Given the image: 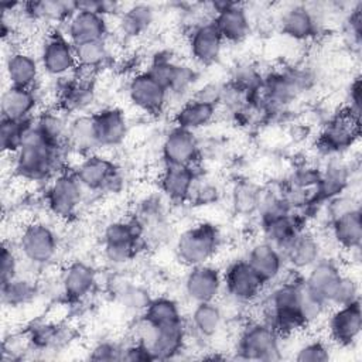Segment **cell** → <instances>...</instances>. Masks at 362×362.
<instances>
[{
  "mask_svg": "<svg viewBox=\"0 0 362 362\" xmlns=\"http://www.w3.org/2000/svg\"><path fill=\"white\" fill-rule=\"evenodd\" d=\"M65 148L51 147L38 132L34 119L24 130L23 141L18 150L10 156L14 173L27 181H49L59 173L64 163Z\"/></svg>",
  "mask_w": 362,
  "mask_h": 362,
  "instance_id": "cell-1",
  "label": "cell"
},
{
  "mask_svg": "<svg viewBox=\"0 0 362 362\" xmlns=\"http://www.w3.org/2000/svg\"><path fill=\"white\" fill-rule=\"evenodd\" d=\"M221 245V233L211 222H198L175 239V256L187 269L209 263Z\"/></svg>",
  "mask_w": 362,
  "mask_h": 362,
  "instance_id": "cell-2",
  "label": "cell"
},
{
  "mask_svg": "<svg viewBox=\"0 0 362 362\" xmlns=\"http://www.w3.org/2000/svg\"><path fill=\"white\" fill-rule=\"evenodd\" d=\"M143 242V229L136 218L115 219L102 232L103 256L113 266H123L133 260Z\"/></svg>",
  "mask_w": 362,
  "mask_h": 362,
  "instance_id": "cell-3",
  "label": "cell"
},
{
  "mask_svg": "<svg viewBox=\"0 0 362 362\" xmlns=\"http://www.w3.org/2000/svg\"><path fill=\"white\" fill-rule=\"evenodd\" d=\"M280 334L266 320H252L238 335L236 354L240 359L272 362L281 358Z\"/></svg>",
  "mask_w": 362,
  "mask_h": 362,
  "instance_id": "cell-4",
  "label": "cell"
},
{
  "mask_svg": "<svg viewBox=\"0 0 362 362\" xmlns=\"http://www.w3.org/2000/svg\"><path fill=\"white\" fill-rule=\"evenodd\" d=\"M72 171L85 191L116 192L123 187V177L113 160L99 153L82 156Z\"/></svg>",
  "mask_w": 362,
  "mask_h": 362,
  "instance_id": "cell-5",
  "label": "cell"
},
{
  "mask_svg": "<svg viewBox=\"0 0 362 362\" xmlns=\"http://www.w3.org/2000/svg\"><path fill=\"white\" fill-rule=\"evenodd\" d=\"M85 188L72 170H61L47 185L45 204L49 212L58 219H69L76 212L83 199Z\"/></svg>",
  "mask_w": 362,
  "mask_h": 362,
  "instance_id": "cell-6",
  "label": "cell"
},
{
  "mask_svg": "<svg viewBox=\"0 0 362 362\" xmlns=\"http://www.w3.org/2000/svg\"><path fill=\"white\" fill-rule=\"evenodd\" d=\"M18 253L35 267L48 266L58 253V238L51 226L44 222L27 223L18 238Z\"/></svg>",
  "mask_w": 362,
  "mask_h": 362,
  "instance_id": "cell-7",
  "label": "cell"
},
{
  "mask_svg": "<svg viewBox=\"0 0 362 362\" xmlns=\"http://www.w3.org/2000/svg\"><path fill=\"white\" fill-rule=\"evenodd\" d=\"M38 59L42 74L55 79L71 76L78 68L74 44L59 30L45 35L40 47Z\"/></svg>",
  "mask_w": 362,
  "mask_h": 362,
  "instance_id": "cell-8",
  "label": "cell"
},
{
  "mask_svg": "<svg viewBox=\"0 0 362 362\" xmlns=\"http://www.w3.org/2000/svg\"><path fill=\"white\" fill-rule=\"evenodd\" d=\"M266 284L245 259L228 264L223 270V294L243 305L256 301Z\"/></svg>",
  "mask_w": 362,
  "mask_h": 362,
  "instance_id": "cell-9",
  "label": "cell"
},
{
  "mask_svg": "<svg viewBox=\"0 0 362 362\" xmlns=\"http://www.w3.org/2000/svg\"><path fill=\"white\" fill-rule=\"evenodd\" d=\"M182 290L192 304L218 301L223 294V272L211 262L188 267Z\"/></svg>",
  "mask_w": 362,
  "mask_h": 362,
  "instance_id": "cell-10",
  "label": "cell"
},
{
  "mask_svg": "<svg viewBox=\"0 0 362 362\" xmlns=\"http://www.w3.org/2000/svg\"><path fill=\"white\" fill-rule=\"evenodd\" d=\"M361 120L348 109L341 110L324 126L320 144L328 154H339L351 148L359 137Z\"/></svg>",
  "mask_w": 362,
  "mask_h": 362,
  "instance_id": "cell-11",
  "label": "cell"
},
{
  "mask_svg": "<svg viewBox=\"0 0 362 362\" xmlns=\"http://www.w3.org/2000/svg\"><path fill=\"white\" fill-rule=\"evenodd\" d=\"M212 23L225 42H242L250 33V18L245 4L236 1L212 3Z\"/></svg>",
  "mask_w": 362,
  "mask_h": 362,
  "instance_id": "cell-12",
  "label": "cell"
},
{
  "mask_svg": "<svg viewBox=\"0 0 362 362\" xmlns=\"http://www.w3.org/2000/svg\"><path fill=\"white\" fill-rule=\"evenodd\" d=\"M223 38L211 20L198 21L188 33V48L191 58L201 66H209L218 62L223 49Z\"/></svg>",
  "mask_w": 362,
  "mask_h": 362,
  "instance_id": "cell-13",
  "label": "cell"
},
{
  "mask_svg": "<svg viewBox=\"0 0 362 362\" xmlns=\"http://www.w3.org/2000/svg\"><path fill=\"white\" fill-rule=\"evenodd\" d=\"M362 332L361 301L334 307L328 318V335L331 342L341 348L354 346Z\"/></svg>",
  "mask_w": 362,
  "mask_h": 362,
  "instance_id": "cell-14",
  "label": "cell"
},
{
  "mask_svg": "<svg viewBox=\"0 0 362 362\" xmlns=\"http://www.w3.org/2000/svg\"><path fill=\"white\" fill-rule=\"evenodd\" d=\"M130 102L144 113L160 115L170 102L168 92L146 71L132 76L127 85Z\"/></svg>",
  "mask_w": 362,
  "mask_h": 362,
  "instance_id": "cell-15",
  "label": "cell"
},
{
  "mask_svg": "<svg viewBox=\"0 0 362 362\" xmlns=\"http://www.w3.org/2000/svg\"><path fill=\"white\" fill-rule=\"evenodd\" d=\"M161 157L164 164L195 165L199 160V140L194 132L174 126L163 139Z\"/></svg>",
  "mask_w": 362,
  "mask_h": 362,
  "instance_id": "cell-16",
  "label": "cell"
},
{
  "mask_svg": "<svg viewBox=\"0 0 362 362\" xmlns=\"http://www.w3.org/2000/svg\"><path fill=\"white\" fill-rule=\"evenodd\" d=\"M4 74L8 86L37 89L42 75L38 57L24 48H14L6 57Z\"/></svg>",
  "mask_w": 362,
  "mask_h": 362,
  "instance_id": "cell-17",
  "label": "cell"
},
{
  "mask_svg": "<svg viewBox=\"0 0 362 362\" xmlns=\"http://www.w3.org/2000/svg\"><path fill=\"white\" fill-rule=\"evenodd\" d=\"M344 272L331 259H320L303 276V283L307 290L321 298L328 307L332 304Z\"/></svg>",
  "mask_w": 362,
  "mask_h": 362,
  "instance_id": "cell-18",
  "label": "cell"
},
{
  "mask_svg": "<svg viewBox=\"0 0 362 362\" xmlns=\"http://www.w3.org/2000/svg\"><path fill=\"white\" fill-rule=\"evenodd\" d=\"M64 24V34L74 45L107 38V17L100 13L78 8Z\"/></svg>",
  "mask_w": 362,
  "mask_h": 362,
  "instance_id": "cell-19",
  "label": "cell"
},
{
  "mask_svg": "<svg viewBox=\"0 0 362 362\" xmlns=\"http://www.w3.org/2000/svg\"><path fill=\"white\" fill-rule=\"evenodd\" d=\"M194 167L195 165L164 164L163 170L158 173V191L168 202L182 204L188 201L192 185L198 177Z\"/></svg>",
  "mask_w": 362,
  "mask_h": 362,
  "instance_id": "cell-20",
  "label": "cell"
},
{
  "mask_svg": "<svg viewBox=\"0 0 362 362\" xmlns=\"http://www.w3.org/2000/svg\"><path fill=\"white\" fill-rule=\"evenodd\" d=\"M245 260L266 286L276 283L287 269L281 252L263 239L250 246Z\"/></svg>",
  "mask_w": 362,
  "mask_h": 362,
  "instance_id": "cell-21",
  "label": "cell"
},
{
  "mask_svg": "<svg viewBox=\"0 0 362 362\" xmlns=\"http://www.w3.org/2000/svg\"><path fill=\"white\" fill-rule=\"evenodd\" d=\"M59 283L61 293L66 301H81L93 291L98 283V274L89 263L75 260L64 267Z\"/></svg>",
  "mask_w": 362,
  "mask_h": 362,
  "instance_id": "cell-22",
  "label": "cell"
},
{
  "mask_svg": "<svg viewBox=\"0 0 362 362\" xmlns=\"http://www.w3.org/2000/svg\"><path fill=\"white\" fill-rule=\"evenodd\" d=\"M286 266L300 273L307 272L320 259H322V245L311 232L303 229L281 252Z\"/></svg>",
  "mask_w": 362,
  "mask_h": 362,
  "instance_id": "cell-23",
  "label": "cell"
},
{
  "mask_svg": "<svg viewBox=\"0 0 362 362\" xmlns=\"http://www.w3.org/2000/svg\"><path fill=\"white\" fill-rule=\"evenodd\" d=\"M40 98L37 89L8 86L1 93V119L27 122L38 113Z\"/></svg>",
  "mask_w": 362,
  "mask_h": 362,
  "instance_id": "cell-24",
  "label": "cell"
},
{
  "mask_svg": "<svg viewBox=\"0 0 362 362\" xmlns=\"http://www.w3.org/2000/svg\"><path fill=\"white\" fill-rule=\"evenodd\" d=\"M279 24L284 35L296 41H307L317 35L321 23L308 4H293L281 13Z\"/></svg>",
  "mask_w": 362,
  "mask_h": 362,
  "instance_id": "cell-25",
  "label": "cell"
},
{
  "mask_svg": "<svg viewBox=\"0 0 362 362\" xmlns=\"http://www.w3.org/2000/svg\"><path fill=\"white\" fill-rule=\"evenodd\" d=\"M93 117L100 148L117 147L124 141L129 133V123L123 110L109 106L95 112Z\"/></svg>",
  "mask_w": 362,
  "mask_h": 362,
  "instance_id": "cell-26",
  "label": "cell"
},
{
  "mask_svg": "<svg viewBox=\"0 0 362 362\" xmlns=\"http://www.w3.org/2000/svg\"><path fill=\"white\" fill-rule=\"evenodd\" d=\"M66 147L82 156L98 153L100 144L93 113H79L69 119Z\"/></svg>",
  "mask_w": 362,
  "mask_h": 362,
  "instance_id": "cell-27",
  "label": "cell"
},
{
  "mask_svg": "<svg viewBox=\"0 0 362 362\" xmlns=\"http://www.w3.org/2000/svg\"><path fill=\"white\" fill-rule=\"evenodd\" d=\"M68 115L57 107H47L38 112L34 117V123L41 133L42 139L54 148H68V126H69Z\"/></svg>",
  "mask_w": 362,
  "mask_h": 362,
  "instance_id": "cell-28",
  "label": "cell"
},
{
  "mask_svg": "<svg viewBox=\"0 0 362 362\" xmlns=\"http://www.w3.org/2000/svg\"><path fill=\"white\" fill-rule=\"evenodd\" d=\"M188 338V325L185 321L157 327V334L153 345L150 346V354L154 361L160 359H173L180 355L187 344Z\"/></svg>",
  "mask_w": 362,
  "mask_h": 362,
  "instance_id": "cell-29",
  "label": "cell"
},
{
  "mask_svg": "<svg viewBox=\"0 0 362 362\" xmlns=\"http://www.w3.org/2000/svg\"><path fill=\"white\" fill-rule=\"evenodd\" d=\"M225 321L226 317L218 301L199 303L192 307L188 329L202 339H211L219 334Z\"/></svg>",
  "mask_w": 362,
  "mask_h": 362,
  "instance_id": "cell-30",
  "label": "cell"
},
{
  "mask_svg": "<svg viewBox=\"0 0 362 362\" xmlns=\"http://www.w3.org/2000/svg\"><path fill=\"white\" fill-rule=\"evenodd\" d=\"M260 223L263 240L269 242L280 252H283L286 246L296 238V235L304 229L300 216L294 211L266 221H260Z\"/></svg>",
  "mask_w": 362,
  "mask_h": 362,
  "instance_id": "cell-31",
  "label": "cell"
},
{
  "mask_svg": "<svg viewBox=\"0 0 362 362\" xmlns=\"http://www.w3.org/2000/svg\"><path fill=\"white\" fill-rule=\"evenodd\" d=\"M331 236L335 243L344 249H355L361 247L362 242V218L359 206L334 218L329 221Z\"/></svg>",
  "mask_w": 362,
  "mask_h": 362,
  "instance_id": "cell-32",
  "label": "cell"
},
{
  "mask_svg": "<svg viewBox=\"0 0 362 362\" xmlns=\"http://www.w3.org/2000/svg\"><path fill=\"white\" fill-rule=\"evenodd\" d=\"M216 113L218 107L201 103L189 98L178 106L173 120L174 126L195 133L197 130L211 124L215 120Z\"/></svg>",
  "mask_w": 362,
  "mask_h": 362,
  "instance_id": "cell-33",
  "label": "cell"
},
{
  "mask_svg": "<svg viewBox=\"0 0 362 362\" xmlns=\"http://www.w3.org/2000/svg\"><path fill=\"white\" fill-rule=\"evenodd\" d=\"M154 18L156 10L150 4L136 3L120 11L117 27L126 38H137L151 27Z\"/></svg>",
  "mask_w": 362,
  "mask_h": 362,
  "instance_id": "cell-34",
  "label": "cell"
},
{
  "mask_svg": "<svg viewBox=\"0 0 362 362\" xmlns=\"http://www.w3.org/2000/svg\"><path fill=\"white\" fill-rule=\"evenodd\" d=\"M78 69L96 74L110 59L112 52L107 44V38L82 42L74 45Z\"/></svg>",
  "mask_w": 362,
  "mask_h": 362,
  "instance_id": "cell-35",
  "label": "cell"
},
{
  "mask_svg": "<svg viewBox=\"0 0 362 362\" xmlns=\"http://www.w3.org/2000/svg\"><path fill=\"white\" fill-rule=\"evenodd\" d=\"M143 315L157 327L171 325L184 321L180 304L167 296L153 297Z\"/></svg>",
  "mask_w": 362,
  "mask_h": 362,
  "instance_id": "cell-36",
  "label": "cell"
},
{
  "mask_svg": "<svg viewBox=\"0 0 362 362\" xmlns=\"http://www.w3.org/2000/svg\"><path fill=\"white\" fill-rule=\"evenodd\" d=\"M262 197V188L249 180L235 184L230 194V205L238 215L247 216L257 214Z\"/></svg>",
  "mask_w": 362,
  "mask_h": 362,
  "instance_id": "cell-37",
  "label": "cell"
},
{
  "mask_svg": "<svg viewBox=\"0 0 362 362\" xmlns=\"http://www.w3.org/2000/svg\"><path fill=\"white\" fill-rule=\"evenodd\" d=\"M35 294L37 284L31 277L18 274L6 283H1V301L4 305H24L30 303Z\"/></svg>",
  "mask_w": 362,
  "mask_h": 362,
  "instance_id": "cell-38",
  "label": "cell"
},
{
  "mask_svg": "<svg viewBox=\"0 0 362 362\" xmlns=\"http://www.w3.org/2000/svg\"><path fill=\"white\" fill-rule=\"evenodd\" d=\"M115 294L117 296L119 301L130 311H137L139 315L144 313L146 307L148 305L150 300L153 298L147 288L140 284H136L127 279L122 280L119 286L115 288Z\"/></svg>",
  "mask_w": 362,
  "mask_h": 362,
  "instance_id": "cell-39",
  "label": "cell"
},
{
  "mask_svg": "<svg viewBox=\"0 0 362 362\" xmlns=\"http://www.w3.org/2000/svg\"><path fill=\"white\" fill-rule=\"evenodd\" d=\"M263 78L264 76L262 75L256 65L250 62H240L236 66H233L228 83L250 96L260 88Z\"/></svg>",
  "mask_w": 362,
  "mask_h": 362,
  "instance_id": "cell-40",
  "label": "cell"
},
{
  "mask_svg": "<svg viewBox=\"0 0 362 362\" xmlns=\"http://www.w3.org/2000/svg\"><path fill=\"white\" fill-rule=\"evenodd\" d=\"M30 120L27 122H18V120H8V119H1L0 124V146L3 154L13 156L18 147L21 146L25 126Z\"/></svg>",
  "mask_w": 362,
  "mask_h": 362,
  "instance_id": "cell-41",
  "label": "cell"
},
{
  "mask_svg": "<svg viewBox=\"0 0 362 362\" xmlns=\"http://www.w3.org/2000/svg\"><path fill=\"white\" fill-rule=\"evenodd\" d=\"M298 310L305 321L307 327L315 321H318L325 311L328 310V305L318 298L315 294H313L310 290L305 288L304 283L300 287V297H298Z\"/></svg>",
  "mask_w": 362,
  "mask_h": 362,
  "instance_id": "cell-42",
  "label": "cell"
},
{
  "mask_svg": "<svg viewBox=\"0 0 362 362\" xmlns=\"http://www.w3.org/2000/svg\"><path fill=\"white\" fill-rule=\"evenodd\" d=\"M221 194V189L218 187L216 182H214L209 178H201L199 174L192 185L191 194L188 201L194 202L195 205H209L214 204L215 201H218Z\"/></svg>",
  "mask_w": 362,
  "mask_h": 362,
  "instance_id": "cell-43",
  "label": "cell"
},
{
  "mask_svg": "<svg viewBox=\"0 0 362 362\" xmlns=\"http://www.w3.org/2000/svg\"><path fill=\"white\" fill-rule=\"evenodd\" d=\"M331 358V349L322 339H310L304 342L294 355L298 362H324Z\"/></svg>",
  "mask_w": 362,
  "mask_h": 362,
  "instance_id": "cell-44",
  "label": "cell"
},
{
  "mask_svg": "<svg viewBox=\"0 0 362 362\" xmlns=\"http://www.w3.org/2000/svg\"><path fill=\"white\" fill-rule=\"evenodd\" d=\"M225 85L223 82L219 81H208L199 86H197L192 93H191V99L198 100L201 103L209 105V106H215L218 107L222 96H223V90H225Z\"/></svg>",
  "mask_w": 362,
  "mask_h": 362,
  "instance_id": "cell-45",
  "label": "cell"
},
{
  "mask_svg": "<svg viewBox=\"0 0 362 362\" xmlns=\"http://www.w3.org/2000/svg\"><path fill=\"white\" fill-rule=\"evenodd\" d=\"M356 301H359L358 280L355 277H352L351 274L344 273L342 280L338 286V290L335 293V297H334L331 305L339 307V305H346V304H352Z\"/></svg>",
  "mask_w": 362,
  "mask_h": 362,
  "instance_id": "cell-46",
  "label": "cell"
},
{
  "mask_svg": "<svg viewBox=\"0 0 362 362\" xmlns=\"http://www.w3.org/2000/svg\"><path fill=\"white\" fill-rule=\"evenodd\" d=\"M20 256L18 250L14 249L11 245L4 243L1 249V256H0V276H1V283H6L16 276L20 274Z\"/></svg>",
  "mask_w": 362,
  "mask_h": 362,
  "instance_id": "cell-47",
  "label": "cell"
},
{
  "mask_svg": "<svg viewBox=\"0 0 362 362\" xmlns=\"http://www.w3.org/2000/svg\"><path fill=\"white\" fill-rule=\"evenodd\" d=\"M122 344L112 339H102L93 345L89 351V359L92 361H122L123 355Z\"/></svg>",
  "mask_w": 362,
  "mask_h": 362,
  "instance_id": "cell-48",
  "label": "cell"
},
{
  "mask_svg": "<svg viewBox=\"0 0 362 362\" xmlns=\"http://www.w3.org/2000/svg\"><path fill=\"white\" fill-rule=\"evenodd\" d=\"M345 38L348 40V44L359 47L361 45V38H362V13H361V3L354 8L345 21V28H344Z\"/></svg>",
  "mask_w": 362,
  "mask_h": 362,
  "instance_id": "cell-49",
  "label": "cell"
},
{
  "mask_svg": "<svg viewBox=\"0 0 362 362\" xmlns=\"http://www.w3.org/2000/svg\"><path fill=\"white\" fill-rule=\"evenodd\" d=\"M122 361H132V362H147V361H154L150 351L141 345L140 342L130 341L123 346V355Z\"/></svg>",
  "mask_w": 362,
  "mask_h": 362,
  "instance_id": "cell-50",
  "label": "cell"
},
{
  "mask_svg": "<svg viewBox=\"0 0 362 362\" xmlns=\"http://www.w3.org/2000/svg\"><path fill=\"white\" fill-rule=\"evenodd\" d=\"M348 109L352 115L361 117V78L356 76L348 89Z\"/></svg>",
  "mask_w": 362,
  "mask_h": 362,
  "instance_id": "cell-51",
  "label": "cell"
}]
</instances>
